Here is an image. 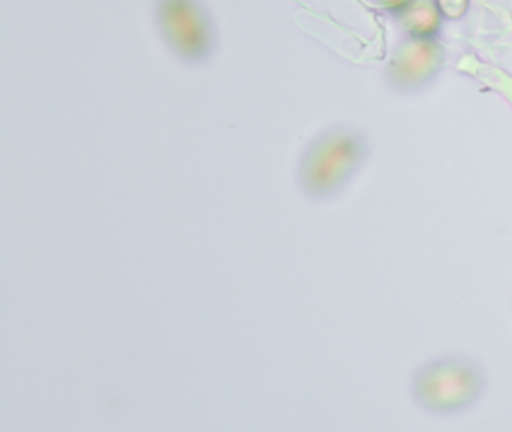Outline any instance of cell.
Instances as JSON below:
<instances>
[{"mask_svg": "<svg viewBox=\"0 0 512 432\" xmlns=\"http://www.w3.org/2000/svg\"><path fill=\"white\" fill-rule=\"evenodd\" d=\"M364 158V143L346 129L323 132L305 149L296 182L311 200L325 201L343 191Z\"/></svg>", "mask_w": 512, "mask_h": 432, "instance_id": "6da1fadb", "label": "cell"}, {"mask_svg": "<svg viewBox=\"0 0 512 432\" xmlns=\"http://www.w3.org/2000/svg\"><path fill=\"white\" fill-rule=\"evenodd\" d=\"M484 389V375L472 360L446 357L425 365L413 381L416 401L434 413L470 407Z\"/></svg>", "mask_w": 512, "mask_h": 432, "instance_id": "7a4b0ae2", "label": "cell"}, {"mask_svg": "<svg viewBox=\"0 0 512 432\" xmlns=\"http://www.w3.org/2000/svg\"><path fill=\"white\" fill-rule=\"evenodd\" d=\"M155 18L173 54L188 65H200L214 54L217 33L202 0H157Z\"/></svg>", "mask_w": 512, "mask_h": 432, "instance_id": "3957f363", "label": "cell"}]
</instances>
